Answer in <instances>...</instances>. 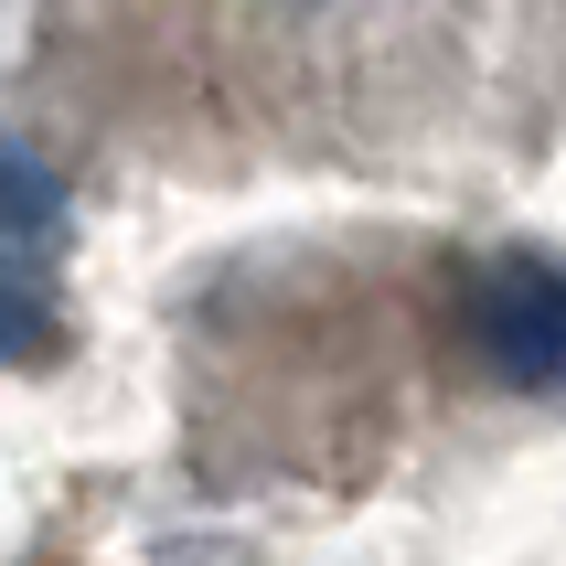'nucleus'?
<instances>
[{"label": "nucleus", "instance_id": "nucleus-1", "mask_svg": "<svg viewBox=\"0 0 566 566\" xmlns=\"http://www.w3.org/2000/svg\"><path fill=\"white\" fill-rule=\"evenodd\" d=\"M449 321H460V353L503 396L566 407V256H535V247L481 256L460 279V300H449Z\"/></svg>", "mask_w": 566, "mask_h": 566}, {"label": "nucleus", "instance_id": "nucleus-2", "mask_svg": "<svg viewBox=\"0 0 566 566\" xmlns=\"http://www.w3.org/2000/svg\"><path fill=\"white\" fill-rule=\"evenodd\" d=\"M64 224V171L32 150H0V247H43Z\"/></svg>", "mask_w": 566, "mask_h": 566}, {"label": "nucleus", "instance_id": "nucleus-3", "mask_svg": "<svg viewBox=\"0 0 566 566\" xmlns=\"http://www.w3.org/2000/svg\"><path fill=\"white\" fill-rule=\"evenodd\" d=\"M54 332H64L54 289L32 279L22 256H0V364H43V353H54Z\"/></svg>", "mask_w": 566, "mask_h": 566}]
</instances>
